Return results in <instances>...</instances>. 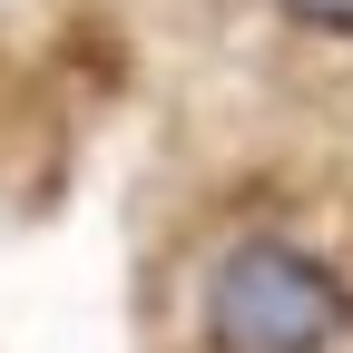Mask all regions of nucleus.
Masks as SVG:
<instances>
[{"mask_svg":"<svg viewBox=\"0 0 353 353\" xmlns=\"http://www.w3.org/2000/svg\"><path fill=\"white\" fill-rule=\"evenodd\" d=\"M294 30H324V39H353V0H275Z\"/></svg>","mask_w":353,"mask_h":353,"instance_id":"2","label":"nucleus"},{"mask_svg":"<svg viewBox=\"0 0 353 353\" xmlns=\"http://www.w3.org/2000/svg\"><path fill=\"white\" fill-rule=\"evenodd\" d=\"M206 353H334L353 334V285L294 236H236L196 294Z\"/></svg>","mask_w":353,"mask_h":353,"instance_id":"1","label":"nucleus"}]
</instances>
